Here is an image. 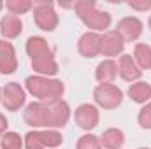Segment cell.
<instances>
[{"instance_id":"1","label":"cell","mask_w":151,"mask_h":149,"mask_svg":"<svg viewBox=\"0 0 151 149\" xmlns=\"http://www.w3.org/2000/svg\"><path fill=\"white\" fill-rule=\"evenodd\" d=\"M27 91L39 98L40 102H51V100H60L65 93V86L60 79H51L44 75H30L25 81Z\"/></svg>"},{"instance_id":"2","label":"cell","mask_w":151,"mask_h":149,"mask_svg":"<svg viewBox=\"0 0 151 149\" xmlns=\"http://www.w3.org/2000/svg\"><path fill=\"white\" fill-rule=\"evenodd\" d=\"M77 18L93 32H104L111 27V14L99 11L93 0H79L74 4Z\"/></svg>"},{"instance_id":"3","label":"cell","mask_w":151,"mask_h":149,"mask_svg":"<svg viewBox=\"0 0 151 149\" xmlns=\"http://www.w3.org/2000/svg\"><path fill=\"white\" fill-rule=\"evenodd\" d=\"M63 142V137L58 130H32L25 135L27 149H53Z\"/></svg>"},{"instance_id":"4","label":"cell","mask_w":151,"mask_h":149,"mask_svg":"<svg viewBox=\"0 0 151 149\" xmlns=\"http://www.w3.org/2000/svg\"><path fill=\"white\" fill-rule=\"evenodd\" d=\"M44 109H46V128L47 130H56V128L65 126L70 117V107L62 98L44 102Z\"/></svg>"},{"instance_id":"5","label":"cell","mask_w":151,"mask_h":149,"mask_svg":"<svg viewBox=\"0 0 151 149\" xmlns=\"http://www.w3.org/2000/svg\"><path fill=\"white\" fill-rule=\"evenodd\" d=\"M34 21L40 30L44 32H53L58 27V16L53 9V2L49 0H34Z\"/></svg>"},{"instance_id":"6","label":"cell","mask_w":151,"mask_h":149,"mask_svg":"<svg viewBox=\"0 0 151 149\" xmlns=\"http://www.w3.org/2000/svg\"><path fill=\"white\" fill-rule=\"evenodd\" d=\"M95 104L102 109H116L123 102V91L114 84H99L93 91Z\"/></svg>"},{"instance_id":"7","label":"cell","mask_w":151,"mask_h":149,"mask_svg":"<svg viewBox=\"0 0 151 149\" xmlns=\"http://www.w3.org/2000/svg\"><path fill=\"white\" fill-rule=\"evenodd\" d=\"M27 93L19 82H7L2 88V104L7 111H19L25 105Z\"/></svg>"},{"instance_id":"8","label":"cell","mask_w":151,"mask_h":149,"mask_svg":"<svg viewBox=\"0 0 151 149\" xmlns=\"http://www.w3.org/2000/svg\"><path fill=\"white\" fill-rule=\"evenodd\" d=\"M116 32L121 35L125 42H135L142 35V21L135 16H127L118 21Z\"/></svg>"},{"instance_id":"9","label":"cell","mask_w":151,"mask_h":149,"mask_svg":"<svg viewBox=\"0 0 151 149\" xmlns=\"http://www.w3.org/2000/svg\"><path fill=\"white\" fill-rule=\"evenodd\" d=\"M74 119H76V125L83 130H93L99 121H100V114H99V109L91 104H83L79 105L74 112Z\"/></svg>"},{"instance_id":"10","label":"cell","mask_w":151,"mask_h":149,"mask_svg":"<svg viewBox=\"0 0 151 149\" xmlns=\"http://www.w3.org/2000/svg\"><path fill=\"white\" fill-rule=\"evenodd\" d=\"M100 40H102V35L97 34V32L83 34L79 42H77L79 54L84 56V58H95L97 54H100Z\"/></svg>"},{"instance_id":"11","label":"cell","mask_w":151,"mask_h":149,"mask_svg":"<svg viewBox=\"0 0 151 149\" xmlns=\"http://www.w3.org/2000/svg\"><path fill=\"white\" fill-rule=\"evenodd\" d=\"M123 49H125V40L121 39V35L116 30H111V32L102 35L100 54H104V56H118V54L123 53Z\"/></svg>"},{"instance_id":"12","label":"cell","mask_w":151,"mask_h":149,"mask_svg":"<svg viewBox=\"0 0 151 149\" xmlns=\"http://www.w3.org/2000/svg\"><path fill=\"white\" fill-rule=\"evenodd\" d=\"M16 69H18V58L14 46L4 39L0 40V74H12Z\"/></svg>"},{"instance_id":"13","label":"cell","mask_w":151,"mask_h":149,"mask_svg":"<svg viewBox=\"0 0 151 149\" xmlns=\"http://www.w3.org/2000/svg\"><path fill=\"white\" fill-rule=\"evenodd\" d=\"M118 74L123 81H128V82H134V81H139L142 70L137 67L135 60L132 54H121L119 56V62H118Z\"/></svg>"},{"instance_id":"14","label":"cell","mask_w":151,"mask_h":149,"mask_svg":"<svg viewBox=\"0 0 151 149\" xmlns=\"http://www.w3.org/2000/svg\"><path fill=\"white\" fill-rule=\"evenodd\" d=\"M23 119L28 126L34 128H46V109L44 102H32L27 105L23 112Z\"/></svg>"},{"instance_id":"15","label":"cell","mask_w":151,"mask_h":149,"mask_svg":"<svg viewBox=\"0 0 151 149\" xmlns=\"http://www.w3.org/2000/svg\"><path fill=\"white\" fill-rule=\"evenodd\" d=\"M27 53L30 56V60H39V58H46V56H53V51L47 44V40L42 37H30L27 40Z\"/></svg>"},{"instance_id":"16","label":"cell","mask_w":151,"mask_h":149,"mask_svg":"<svg viewBox=\"0 0 151 149\" xmlns=\"http://www.w3.org/2000/svg\"><path fill=\"white\" fill-rule=\"evenodd\" d=\"M23 32V23L14 14H5L0 19V34L5 39H16Z\"/></svg>"},{"instance_id":"17","label":"cell","mask_w":151,"mask_h":149,"mask_svg":"<svg viewBox=\"0 0 151 149\" xmlns=\"http://www.w3.org/2000/svg\"><path fill=\"white\" fill-rule=\"evenodd\" d=\"M116 75H118V63L111 58L100 62L95 69V79L100 84H113Z\"/></svg>"},{"instance_id":"18","label":"cell","mask_w":151,"mask_h":149,"mask_svg":"<svg viewBox=\"0 0 151 149\" xmlns=\"http://www.w3.org/2000/svg\"><path fill=\"white\" fill-rule=\"evenodd\" d=\"M128 97L135 102V104H148L151 98V86L144 81H137L132 82L128 88Z\"/></svg>"},{"instance_id":"19","label":"cell","mask_w":151,"mask_h":149,"mask_svg":"<svg viewBox=\"0 0 151 149\" xmlns=\"http://www.w3.org/2000/svg\"><path fill=\"white\" fill-rule=\"evenodd\" d=\"M32 69H34V72H37V75L51 77L58 72V63L55 62L53 56H46V58L32 60Z\"/></svg>"},{"instance_id":"20","label":"cell","mask_w":151,"mask_h":149,"mask_svg":"<svg viewBox=\"0 0 151 149\" xmlns=\"http://www.w3.org/2000/svg\"><path fill=\"white\" fill-rule=\"evenodd\" d=\"M100 142L102 148L106 149H121V146L125 144V133L118 128H109L102 133Z\"/></svg>"},{"instance_id":"21","label":"cell","mask_w":151,"mask_h":149,"mask_svg":"<svg viewBox=\"0 0 151 149\" xmlns=\"http://www.w3.org/2000/svg\"><path fill=\"white\" fill-rule=\"evenodd\" d=\"M134 60L141 70H150L151 69V47L148 44H135L134 47Z\"/></svg>"},{"instance_id":"22","label":"cell","mask_w":151,"mask_h":149,"mask_svg":"<svg viewBox=\"0 0 151 149\" xmlns=\"http://www.w3.org/2000/svg\"><path fill=\"white\" fill-rule=\"evenodd\" d=\"M25 146V140L16 132H5L0 139V149H21Z\"/></svg>"},{"instance_id":"23","label":"cell","mask_w":151,"mask_h":149,"mask_svg":"<svg viewBox=\"0 0 151 149\" xmlns=\"http://www.w3.org/2000/svg\"><path fill=\"white\" fill-rule=\"evenodd\" d=\"M5 7L11 14L18 16V14H27L32 9V2L30 0H7Z\"/></svg>"},{"instance_id":"24","label":"cell","mask_w":151,"mask_h":149,"mask_svg":"<svg viewBox=\"0 0 151 149\" xmlns=\"http://www.w3.org/2000/svg\"><path fill=\"white\" fill-rule=\"evenodd\" d=\"M77 149H102L100 137L93 135V133H86L77 140Z\"/></svg>"},{"instance_id":"25","label":"cell","mask_w":151,"mask_h":149,"mask_svg":"<svg viewBox=\"0 0 151 149\" xmlns=\"http://www.w3.org/2000/svg\"><path fill=\"white\" fill-rule=\"evenodd\" d=\"M137 121L142 128L146 130H151V102H148L141 111H139V116H137Z\"/></svg>"},{"instance_id":"26","label":"cell","mask_w":151,"mask_h":149,"mask_svg":"<svg viewBox=\"0 0 151 149\" xmlns=\"http://www.w3.org/2000/svg\"><path fill=\"white\" fill-rule=\"evenodd\" d=\"M128 7H132L134 11L144 12V11L151 9V0H132V2H128Z\"/></svg>"},{"instance_id":"27","label":"cell","mask_w":151,"mask_h":149,"mask_svg":"<svg viewBox=\"0 0 151 149\" xmlns=\"http://www.w3.org/2000/svg\"><path fill=\"white\" fill-rule=\"evenodd\" d=\"M5 130H7V117L0 112V139L4 137V133H5Z\"/></svg>"},{"instance_id":"28","label":"cell","mask_w":151,"mask_h":149,"mask_svg":"<svg viewBox=\"0 0 151 149\" xmlns=\"http://www.w3.org/2000/svg\"><path fill=\"white\" fill-rule=\"evenodd\" d=\"M148 27L151 28V16H150V21H148Z\"/></svg>"},{"instance_id":"29","label":"cell","mask_w":151,"mask_h":149,"mask_svg":"<svg viewBox=\"0 0 151 149\" xmlns=\"http://www.w3.org/2000/svg\"><path fill=\"white\" fill-rule=\"evenodd\" d=\"M2 7H4V4H2V2H0V11H2Z\"/></svg>"},{"instance_id":"30","label":"cell","mask_w":151,"mask_h":149,"mask_svg":"<svg viewBox=\"0 0 151 149\" xmlns=\"http://www.w3.org/2000/svg\"><path fill=\"white\" fill-rule=\"evenodd\" d=\"M0 102H2V90H0Z\"/></svg>"},{"instance_id":"31","label":"cell","mask_w":151,"mask_h":149,"mask_svg":"<svg viewBox=\"0 0 151 149\" xmlns=\"http://www.w3.org/2000/svg\"><path fill=\"white\" fill-rule=\"evenodd\" d=\"M139 149H150V148H139Z\"/></svg>"}]
</instances>
